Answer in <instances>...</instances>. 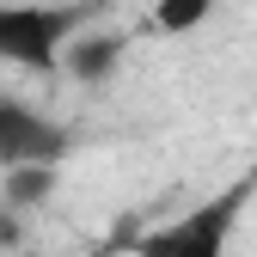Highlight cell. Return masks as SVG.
<instances>
[{
    "mask_svg": "<svg viewBox=\"0 0 257 257\" xmlns=\"http://www.w3.org/2000/svg\"><path fill=\"white\" fill-rule=\"evenodd\" d=\"M7 202L13 208H37V202H49L55 196V166H7Z\"/></svg>",
    "mask_w": 257,
    "mask_h": 257,
    "instance_id": "obj_5",
    "label": "cell"
},
{
    "mask_svg": "<svg viewBox=\"0 0 257 257\" xmlns=\"http://www.w3.org/2000/svg\"><path fill=\"white\" fill-rule=\"evenodd\" d=\"M239 208H245V184L227 190V196H208L202 208H190V214L166 220V227H153V233H141L128 251L135 257H227Z\"/></svg>",
    "mask_w": 257,
    "mask_h": 257,
    "instance_id": "obj_1",
    "label": "cell"
},
{
    "mask_svg": "<svg viewBox=\"0 0 257 257\" xmlns=\"http://www.w3.org/2000/svg\"><path fill=\"white\" fill-rule=\"evenodd\" d=\"M122 37H74V43H61V61H68V74L74 80H86V86H98V80H110V68L122 61Z\"/></svg>",
    "mask_w": 257,
    "mask_h": 257,
    "instance_id": "obj_4",
    "label": "cell"
},
{
    "mask_svg": "<svg viewBox=\"0 0 257 257\" xmlns=\"http://www.w3.org/2000/svg\"><path fill=\"white\" fill-rule=\"evenodd\" d=\"M61 147H68V135L49 116L0 98V166H55Z\"/></svg>",
    "mask_w": 257,
    "mask_h": 257,
    "instance_id": "obj_3",
    "label": "cell"
},
{
    "mask_svg": "<svg viewBox=\"0 0 257 257\" xmlns=\"http://www.w3.org/2000/svg\"><path fill=\"white\" fill-rule=\"evenodd\" d=\"M68 37H74V13L61 7H0V61L49 74Z\"/></svg>",
    "mask_w": 257,
    "mask_h": 257,
    "instance_id": "obj_2",
    "label": "cell"
},
{
    "mask_svg": "<svg viewBox=\"0 0 257 257\" xmlns=\"http://www.w3.org/2000/svg\"><path fill=\"white\" fill-rule=\"evenodd\" d=\"M0 245H19V227H13V214H0Z\"/></svg>",
    "mask_w": 257,
    "mask_h": 257,
    "instance_id": "obj_7",
    "label": "cell"
},
{
    "mask_svg": "<svg viewBox=\"0 0 257 257\" xmlns=\"http://www.w3.org/2000/svg\"><path fill=\"white\" fill-rule=\"evenodd\" d=\"M208 13H214V0H159L153 7V31H172L178 37V31H196Z\"/></svg>",
    "mask_w": 257,
    "mask_h": 257,
    "instance_id": "obj_6",
    "label": "cell"
}]
</instances>
